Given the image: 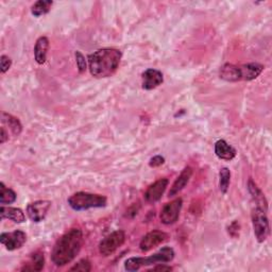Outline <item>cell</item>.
<instances>
[{"instance_id": "obj_8", "label": "cell", "mask_w": 272, "mask_h": 272, "mask_svg": "<svg viewBox=\"0 0 272 272\" xmlns=\"http://www.w3.org/2000/svg\"><path fill=\"white\" fill-rule=\"evenodd\" d=\"M51 208V202L48 200H38L30 203L27 207V214L33 222L43 221Z\"/></svg>"}, {"instance_id": "obj_26", "label": "cell", "mask_w": 272, "mask_h": 272, "mask_svg": "<svg viewBox=\"0 0 272 272\" xmlns=\"http://www.w3.org/2000/svg\"><path fill=\"white\" fill-rule=\"evenodd\" d=\"M76 56V61H77V66H78V70L79 73H84L86 71V60L84 58V56L80 51H76L75 53Z\"/></svg>"}, {"instance_id": "obj_21", "label": "cell", "mask_w": 272, "mask_h": 272, "mask_svg": "<svg viewBox=\"0 0 272 272\" xmlns=\"http://www.w3.org/2000/svg\"><path fill=\"white\" fill-rule=\"evenodd\" d=\"M52 5L53 3L50 2V0H39V2H36L32 6V9H31L32 14L36 17L45 15L50 11Z\"/></svg>"}, {"instance_id": "obj_17", "label": "cell", "mask_w": 272, "mask_h": 272, "mask_svg": "<svg viewBox=\"0 0 272 272\" xmlns=\"http://www.w3.org/2000/svg\"><path fill=\"white\" fill-rule=\"evenodd\" d=\"M215 154L221 160L231 161L236 156V150L225 141L220 140L215 144Z\"/></svg>"}, {"instance_id": "obj_5", "label": "cell", "mask_w": 272, "mask_h": 272, "mask_svg": "<svg viewBox=\"0 0 272 272\" xmlns=\"http://www.w3.org/2000/svg\"><path fill=\"white\" fill-rule=\"evenodd\" d=\"M267 212L254 208L252 211V223L254 229V234L258 242H264L270 233L269 220L266 215Z\"/></svg>"}, {"instance_id": "obj_29", "label": "cell", "mask_w": 272, "mask_h": 272, "mask_svg": "<svg viewBox=\"0 0 272 272\" xmlns=\"http://www.w3.org/2000/svg\"><path fill=\"white\" fill-rule=\"evenodd\" d=\"M229 234L233 237L239 235V224L236 221L229 226Z\"/></svg>"}, {"instance_id": "obj_7", "label": "cell", "mask_w": 272, "mask_h": 272, "mask_svg": "<svg viewBox=\"0 0 272 272\" xmlns=\"http://www.w3.org/2000/svg\"><path fill=\"white\" fill-rule=\"evenodd\" d=\"M182 204H183V201L181 198H176L173 201L165 204V207L163 208L161 215H160L162 223H164L166 225H170L178 221L180 212L182 209Z\"/></svg>"}, {"instance_id": "obj_1", "label": "cell", "mask_w": 272, "mask_h": 272, "mask_svg": "<svg viewBox=\"0 0 272 272\" xmlns=\"http://www.w3.org/2000/svg\"><path fill=\"white\" fill-rule=\"evenodd\" d=\"M83 242V233L80 229L73 228L67 231L54 244L51 252L52 263L58 267L72 263L82 249Z\"/></svg>"}, {"instance_id": "obj_22", "label": "cell", "mask_w": 272, "mask_h": 272, "mask_svg": "<svg viewBox=\"0 0 272 272\" xmlns=\"http://www.w3.org/2000/svg\"><path fill=\"white\" fill-rule=\"evenodd\" d=\"M0 189H2V193H0V203H2V206L12 204L16 201L17 196L14 190L6 187L4 183H0Z\"/></svg>"}, {"instance_id": "obj_23", "label": "cell", "mask_w": 272, "mask_h": 272, "mask_svg": "<svg viewBox=\"0 0 272 272\" xmlns=\"http://www.w3.org/2000/svg\"><path fill=\"white\" fill-rule=\"evenodd\" d=\"M3 121L9 126V128L11 129V131L13 132V134L14 135L18 136L21 133L22 126L20 124V121L16 117L12 116L10 114H7V113H4L3 114Z\"/></svg>"}, {"instance_id": "obj_10", "label": "cell", "mask_w": 272, "mask_h": 272, "mask_svg": "<svg viewBox=\"0 0 272 272\" xmlns=\"http://www.w3.org/2000/svg\"><path fill=\"white\" fill-rule=\"evenodd\" d=\"M167 234L162 232V231H152V232L146 234L143 237L140 243V248L143 252H148L160 246L162 242L167 239Z\"/></svg>"}, {"instance_id": "obj_18", "label": "cell", "mask_w": 272, "mask_h": 272, "mask_svg": "<svg viewBox=\"0 0 272 272\" xmlns=\"http://www.w3.org/2000/svg\"><path fill=\"white\" fill-rule=\"evenodd\" d=\"M0 215H2L3 220L9 219L15 223H22L26 221V216L24 212L17 208H6L5 206H3L2 211H0Z\"/></svg>"}, {"instance_id": "obj_3", "label": "cell", "mask_w": 272, "mask_h": 272, "mask_svg": "<svg viewBox=\"0 0 272 272\" xmlns=\"http://www.w3.org/2000/svg\"><path fill=\"white\" fill-rule=\"evenodd\" d=\"M174 258V251L170 247L162 248L158 252L149 257H131L125 263V269L128 271H138L142 267L157 265L158 263H169Z\"/></svg>"}, {"instance_id": "obj_11", "label": "cell", "mask_w": 272, "mask_h": 272, "mask_svg": "<svg viewBox=\"0 0 272 272\" xmlns=\"http://www.w3.org/2000/svg\"><path fill=\"white\" fill-rule=\"evenodd\" d=\"M168 185V180L166 178L164 179H160L153 184L148 187L145 193V200L149 203H155L158 200H161L162 196L164 195L165 190Z\"/></svg>"}, {"instance_id": "obj_16", "label": "cell", "mask_w": 272, "mask_h": 272, "mask_svg": "<svg viewBox=\"0 0 272 272\" xmlns=\"http://www.w3.org/2000/svg\"><path fill=\"white\" fill-rule=\"evenodd\" d=\"M49 48V39L46 36L39 37L34 47V59L37 64L43 65L47 59V51Z\"/></svg>"}, {"instance_id": "obj_28", "label": "cell", "mask_w": 272, "mask_h": 272, "mask_svg": "<svg viewBox=\"0 0 272 272\" xmlns=\"http://www.w3.org/2000/svg\"><path fill=\"white\" fill-rule=\"evenodd\" d=\"M165 163V158L161 156V155H156V156H153L150 162H149V165H150V167H158L161 165H163Z\"/></svg>"}, {"instance_id": "obj_24", "label": "cell", "mask_w": 272, "mask_h": 272, "mask_svg": "<svg viewBox=\"0 0 272 272\" xmlns=\"http://www.w3.org/2000/svg\"><path fill=\"white\" fill-rule=\"evenodd\" d=\"M230 182H231V171L226 167L221 168L219 172V188L221 190V193L225 194L228 192Z\"/></svg>"}, {"instance_id": "obj_13", "label": "cell", "mask_w": 272, "mask_h": 272, "mask_svg": "<svg viewBox=\"0 0 272 272\" xmlns=\"http://www.w3.org/2000/svg\"><path fill=\"white\" fill-rule=\"evenodd\" d=\"M264 65L258 63H249L239 66L240 81H251L256 79L264 71Z\"/></svg>"}, {"instance_id": "obj_4", "label": "cell", "mask_w": 272, "mask_h": 272, "mask_svg": "<svg viewBox=\"0 0 272 272\" xmlns=\"http://www.w3.org/2000/svg\"><path fill=\"white\" fill-rule=\"evenodd\" d=\"M106 198L101 195L89 194L84 192H79L74 194L68 199L70 207L78 212L86 211L89 209H100L106 206Z\"/></svg>"}, {"instance_id": "obj_6", "label": "cell", "mask_w": 272, "mask_h": 272, "mask_svg": "<svg viewBox=\"0 0 272 272\" xmlns=\"http://www.w3.org/2000/svg\"><path fill=\"white\" fill-rule=\"evenodd\" d=\"M126 240V234L124 231L118 230L104 237L99 243V252L103 256L112 255L118 248L124 244Z\"/></svg>"}, {"instance_id": "obj_31", "label": "cell", "mask_w": 272, "mask_h": 272, "mask_svg": "<svg viewBox=\"0 0 272 272\" xmlns=\"http://www.w3.org/2000/svg\"><path fill=\"white\" fill-rule=\"evenodd\" d=\"M8 139H9L8 133L6 132L5 128H2V135H0V143H2V144H5V143L7 142Z\"/></svg>"}, {"instance_id": "obj_12", "label": "cell", "mask_w": 272, "mask_h": 272, "mask_svg": "<svg viewBox=\"0 0 272 272\" xmlns=\"http://www.w3.org/2000/svg\"><path fill=\"white\" fill-rule=\"evenodd\" d=\"M163 81H164L163 74L157 70H153V68L145 71L142 76L143 88L147 90H151V89L156 88L163 83Z\"/></svg>"}, {"instance_id": "obj_19", "label": "cell", "mask_w": 272, "mask_h": 272, "mask_svg": "<svg viewBox=\"0 0 272 272\" xmlns=\"http://www.w3.org/2000/svg\"><path fill=\"white\" fill-rule=\"evenodd\" d=\"M220 78L229 82H237L240 81L239 66L233 64H224L220 70Z\"/></svg>"}, {"instance_id": "obj_30", "label": "cell", "mask_w": 272, "mask_h": 272, "mask_svg": "<svg viewBox=\"0 0 272 272\" xmlns=\"http://www.w3.org/2000/svg\"><path fill=\"white\" fill-rule=\"evenodd\" d=\"M171 270H172V267L161 265V264H158L157 266L152 268V271H171Z\"/></svg>"}, {"instance_id": "obj_14", "label": "cell", "mask_w": 272, "mask_h": 272, "mask_svg": "<svg viewBox=\"0 0 272 272\" xmlns=\"http://www.w3.org/2000/svg\"><path fill=\"white\" fill-rule=\"evenodd\" d=\"M192 175H193V169L190 167H185L183 171L181 172V174L174 181L173 185L171 186L170 192L168 194L169 197H174L180 192H182V190L185 188V186L188 184L190 178H192Z\"/></svg>"}, {"instance_id": "obj_15", "label": "cell", "mask_w": 272, "mask_h": 272, "mask_svg": "<svg viewBox=\"0 0 272 272\" xmlns=\"http://www.w3.org/2000/svg\"><path fill=\"white\" fill-rule=\"evenodd\" d=\"M248 190H249V193L252 197L253 202L255 203V208L261 209V210L267 212L268 211V202L266 200V197L263 194L262 190L258 188V186L252 180H249Z\"/></svg>"}, {"instance_id": "obj_20", "label": "cell", "mask_w": 272, "mask_h": 272, "mask_svg": "<svg viewBox=\"0 0 272 272\" xmlns=\"http://www.w3.org/2000/svg\"><path fill=\"white\" fill-rule=\"evenodd\" d=\"M45 265V257L42 252H35L31 255L28 263L20 269L21 271H40Z\"/></svg>"}, {"instance_id": "obj_9", "label": "cell", "mask_w": 272, "mask_h": 272, "mask_svg": "<svg viewBox=\"0 0 272 272\" xmlns=\"http://www.w3.org/2000/svg\"><path fill=\"white\" fill-rule=\"evenodd\" d=\"M27 240V235L22 231H14L11 233H3L0 235V241L9 251L20 249Z\"/></svg>"}, {"instance_id": "obj_27", "label": "cell", "mask_w": 272, "mask_h": 272, "mask_svg": "<svg viewBox=\"0 0 272 272\" xmlns=\"http://www.w3.org/2000/svg\"><path fill=\"white\" fill-rule=\"evenodd\" d=\"M11 65H12L11 59L9 57H7V56H2V58H0V67H2V73L3 74L7 73L10 70Z\"/></svg>"}, {"instance_id": "obj_2", "label": "cell", "mask_w": 272, "mask_h": 272, "mask_svg": "<svg viewBox=\"0 0 272 272\" xmlns=\"http://www.w3.org/2000/svg\"><path fill=\"white\" fill-rule=\"evenodd\" d=\"M121 51L115 48H103L88 56V68L93 77H111L119 66Z\"/></svg>"}, {"instance_id": "obj_25", "label": "cell", "mask_w": 272, "mask_h": 272, "mask_svg": "<svg viewBox=\"0 0 272 272\" xmlns=\"http://www.w3.org/2000/svg\"><path fill=\"white\" fill-rule=\"evenodd\" d=\"M92 270V265L89 261L87 260H81L78 262L74 267L71 268V271H82V272H88Z\"/></svg>"}]
</instances>
